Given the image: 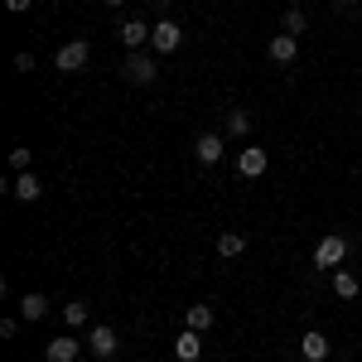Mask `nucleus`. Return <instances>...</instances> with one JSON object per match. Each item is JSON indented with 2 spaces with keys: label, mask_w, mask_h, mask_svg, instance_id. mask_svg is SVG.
Here are the masks:
<instances>
[{
  "label": "nucleus",
  "mask_w": 362,
  "mask_h": 362,
  "mask_svg": "<svg viewBox=\"0 0 362 362\" xmlns=\"http://www.w3.org/2000/svg\"><path fill=\"white\" fill-rule=\"evenodd\" d=\"M358 290H362V285H358V276L338 266V271H334V295H338V300H358Z\"/></svg>",
  "instance_id": "14"
},
{
  "label": "nucleus",
  "mask_w": 362,
  "mask_h": 362,
  "mask_svg": "<svg viewBox=\"0 0 362 362\" xmlns=\"http://www.w3.org/2000/svg\"><path fill=\"white\" fill-rule=\"evenodd\" d=\"M343 256H348V242H343V237H324V242L314 247V266H319V271H338Z\"/></svg>",
  "instance_id": "3"
},
{
  "label": "nucleus",
  "mask_w": 362,
  "mask_h": 362,
  "mask_svg": "<svg viewBox=\"0 0 362 362\" xmlns=\"http://www.w3.org/2000/svg\"><path fill=\"white\" fill-rule=\"evenodd\" d=\"M29 5H34V0H5V10H15V15H25Z\"/></svg>",
  "instance_id": "24"
},
{
  "label": "nucleus",
  "mask_w": 362,
  "mask_h": 362,
  "mask_svg": "<svg viewBox=\"0 0 362 362\" xmlns=\"http://www.w3.org/2000/svg\"><path fill=\"white\" fill-rule=\"evenodd\" d=\"M121 73H126V83H136V87H150L155 78H160V68H155L150 58L140 54V49H131V58L121 63Z\"/></svg>",
  "instance_id": "1"
},
{
  "label": "nucleus",
  "mask_w": 362,
  "mask_h": 362,
  "mask_svg": "<svg viewBox=\"0 0 362 362\" xmlns=\"http://www.w3.org/2000/svg\"><path fill=\"white\" fill-rule=\"evenodd\" d=\"M285 34H295V39L305 34V15L300 10H285Z\"/></svg>",
  "instance_id": "20"
},
{
  "label": "nucleus",
  "mask_w": 362,
  "mask_h": 362,
  "mask_svg": "<svg viewBox=\"0 0 362 362\" xmlns=\"http://www.w3.org/2000/svg\"><path fill=\"white\" fill-rule=\"evenodd\" d=\"M44 314H49V300H44V295H25V300H20V319H25V324L44 319Z\"/></svg>",
  "instance_id": "16"
},
{
  "label": "nucleus",
  "mask_w": 362,
  "mask_h": 362,
  "mask_svg": "<svg viewBox=\"0 0 362 362\" xmlns=\"http://www.w3.org/2000/svg\"><path fill=\"white\" fill-rule=\"evenodd\" d=\"M174 358H179V362H198V358H203V338H198L194 329H184V334L174 338Z\"/></svg>",
  "instance_id": "9"
},
{
  "label": "nucleus",
  "mask_w": 362,
  "mask_h": 362,
  "mask_svg": "<svg viewBox=\"0 0 362 362\" xmlns=\"http://www.w3.org/2000/svg\"><path fill=\"white\" fill-rule=\"evenodd\" d=\"M10 194L20 198V203H34V198L44 194V184H39V179H34V174H29V169H25L20 179H10Z\"/></svg>",
  "instance_id": "11"
},
{
  "label": "nucleus",
  "mask_w": 362,
  "mask_h": 362,
  "mask_svg": "<svg viewBox=\"0 0 362 362\" xmlns=\"http://www.w3.org/2000/svg\"><path fill=\"white\" fill-rule=\"evenodd\" d=\"M107 5H126V0H107Z\"/></svg>",
  "instance_id": "25"
},
{
  "label": "nucleus",
  "mask_w": 362,
  "mask_h": 362,
  "mask_svg": "<svg viewBox=\"0 0 362 362\" xmlns=\"http://www.w3.org/2000/svg\"><path fill=\"white\" fill-rule=\"evenodd\" d=\"M184 329H194V334L213 329V305H189L184 309Z\"/></svg>",
  "instance_id": "12"
},
{
  "label": "nucleus",
  "mask_w": 362,
  "mask_h": 362,
  "mask_svg": "<svg viewBox=\"0 0 362 362\" xmlns=\"http://www.w3.org/2000/svg\"><path fill=\"white\" fill-rule=\"evenodd\" d=\"M266 165H271V160H266V150H261V145H247V150L237 155V169H242L247 179H261V174H266Z\"/></svg>",
  "instance_id": "7"
},
{
  "label": "nucleus",
  "mask_w": 362,
  "mask_h": 362,
  "mask_svg": "<svg viewBox=\"0 0 362 362\" xmlns=\"http://www.w3.org/2000/svg\"><path fill=\"white\" fill-rule=\"evenodd\" d=\"M34 68V54H15V73H29Z\"/></svg>",
  "instance_id": "23"
},
{
  "label": "nucleus",
  "mask_w": 362,
  "mask_h": 362,
  "mask_svg": "<svg viewBox=\"0 0 362 362\" xmlns=\"http://www.w3.org/2000/svg\"><path fill=\"white\" fill-rule=\"evenodd\" d=\"M194 155H198V165H218V160H223V136H218V131H203V136L194 140Z\"/></svg>",
  "instance_id": "5"
},
{
  "label": "nucleus",
  "mask_w": 362,
  "mask_h": 362,
  "mask_svg": "<svg viewBox=\"0 0 362 362\" xmlns=\"http://www.w3.org/2000/svg\"><path fill=\"white\" fill-rule=\"evenodd\" d=\"M150 44H155L160 54H174V49L184 44V25H179V20H160L155 34H150Z\"/></svg>",
  "instance_id": "4"
},
{
  "label": "nucleus",
  "mask_w": 362,
  "mask_h": 362,
  "mask_svg": "<svg viewBox=\"0 0 362 362\" xmlns=\"http://www.w3.org/2000/svg\"><path fill=\"white\" fill-rule=\"evenodd\" d=\"M87 348H92V353H97V358H112L116 348H121V338H116L112 329H107V324H97V329H92V334H87Z\"/></svg>",
  "instance_id": "8"
},
{
  "label": "nucleus",
  "mask_w": 362,
  "mask_h": 362,
  "mask_svg": "<svg viewBox=\"0 0 362 362\" xmlns=\"http://www.w3.org/2000/svg\"><path fill=\"white\" fill-rule=\"evenodd\" d=\"M300 348H305L309 362H324V358H329V338H324V334H305V338H300Z\"/></svg>",
  "instance_id": "17"
},
{
  "label": "nucleus",
  "mask_w": 362,
  "mask_h": 362,
  "mask_svg": "<svg viewBox=\"0 0 362 362\" xmlns=\"http://www.w3.org/2000/svg\"><path fill=\"white\" fill-rule=\"evenodd\" d=\"M271 58H276V63H295V58H300V39L280 29L276 39H271Z\"/></svg>",
  "instance_id": "10"
},
{
  "label": "nucleus",
  "mask_w": 362,
  "mask_h": 362,
  "mask_svg": "<svg viewBox=\"0 0 362 362\" xmlns=\"http://www.w3.org/2000/svg\"><path fill=\"white\" fill-rule=\"evenodd\" d=\"M63 324H68V329H83L87 324V305L83 300H68V305H63Z\"/></svg>",
  "instance_id": "19"
},
{
  "label": "nucleus",
  "mask_w": 362,
  "mask_h": 362,
  "mask_svg": "<svg viewBox=\"0 0 362 362\" xmlns=\"http://www.w3.org/2000/svg\"><path fill=\"white\" fill-rule=\"evenodd\" d=\"M251 131V112L247 107H232V112H227V136H247Z\"/></svg>",
  "instance_id": "18"
},
{
  "label": "nucleus",
  "mask_w": 362,
  "mask_h": 362,
  "mask_svg": "<svg viewBox=\"0 0 362 362\" xmlns=\"http://www.w3.org/2000/svg\"><path fill=\"white\" fill-rule=\"evenodd\" d=\"M242 251H247V237H242V232H223V237H218V256H223V261L242 256Z\"/></svg>",
  "instance_id": "15"
},
{
  "label": "nucleus",
  "mask_w": 362,
  "mask_h": 362,
  "mask_svg": "<svg viewBox=\"0 0 362 362\" xmlns=\"http://www.w3.org/2000/svg\"><path fill=\"white\" fill-rule=\"evenodd\" d=\"M78 353H83V343H78V338H49V348H44V358L49 362H78Z\"/></svg>",
  "instance_id": "6"
},
{
  "label": "nucleus",
  "mask_w": 362,
  "mask_h": 362,
  "mask_svg": "<svg viewBox=\"0 0 362 362\" xmlns=\"http://www.w3.org/2000/svg\"><path fill=\"white\" fill-rule=\"evenodd\" d=\"M87 58H92L87 39H73V44H63V49L54 54V63H58V73H83V68H87Z\"/></svg>",
  "instance_id": "2"
},
{
  "label": "nucleus",
  "mask_w": 362,
  "mask_h": 362,
  "mask_svg": "<svg viewBox=\"0 0 362 362\" xmlns=\"http://www.w3.org/2000/svg\"><path fill=\"white\" fill-rule=\"evenodd\" d=\"M20 334V319H0V338H15Z\"/></svg>",
  "instance_id": "22"
},
{
  "label": "nucleus",
  "mask_w": 362,
  "mask_h": 362,
  "mask_svg": "<svg viewBox=\"0 0 362 362\" xmlns=\"http://www.w3.org/2000/svg\"><path fill=\"white\" fill-rule=\"evenodd\" d=\"M10 165L25 174V169H29V145H15V150H10Z\"/></svg>",
  "instance_id": "21"
},
{
  "label": "nucleus",
  "mask_w": 362,
  "mask_h": 362,
  "mask_svg": "<svg viewBox=\"0 0 362 362\" xmlns=\"http://www.w3.org/2000/svg\"><path fill=\"white\" fill-rule=\"evenodd\" d=\"M150 34H155V29H145V20H126V25H121V44H126V49H140Z\"/></svg>",
  "instance_id": "13"
}]
</instances>
